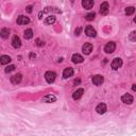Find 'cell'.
Listing matches in <instances>:
<instances>
[{"label": "cell", "mask_w": 136, "mask_h": 136, "mask_svg": "<svg viewBox=\"0 0 136 136\" xmlns=\"http://www.w3.org/2000/svg\"><path fill=\"white\" fill-rule=\"evenodd\" d=\"M82 7L85 10H90L94 7V1L93 0H83L82 1Z\"/></svg>", "instance_id": "cell-17"}, {"label": "cell", "mask_w": 136, "mask_h": 136, "mask_svg": "<svg viewBox=\"0 0 136 136\" xmlns=\"http://www.w3.org/2000/svg\"><path fill=\"white\" fill-rule=\"evenodd\" d=\"M116 49V44L114 42H110V43H107L104 47V51L106 53H113Z\"/></svg>", "instance_id": "cell-2"}, {"label": "cell", "mask_w": 136, "mask_h": 136, "mask_svg": "<svg viewBox=\"0 0 136 136\" xmlns=\"http://www.w3.org/2000/svg\"><path fill=\"white\" fill-rule=\"evenodd\" d=\"M83 94H84V89H83V88H79V89H77V90L72 94V99H73V100H79L81 97L83 96Z\"/></svg>", "instance_id": "cell-12"}, {"label": "cell", "mask_w": 136, "mask_h": 136, "mask_svg": "<svg viewBox=\"0 0 136 136\" xmlns=\"http://www.w3.org/2000/svg\"><path fill=\"white\" fill-rule=\"evenodd\" d=\"M85 34L87 36H89V37H95L96 34H97V32H96V30L93 28L92 26H87L86 28H85Z\"/></svg>", "instance_id": "cell-8"}, {"label": "cell", "mask_w": 136, "mask_h": 136, "mask_svg": "<svg viewBox=\"0 0 136 136\" xmlns=\"http://www.w3.org/2000/svg\"><path fill=\"white\" fill-rule=\"evenodd\" d=\"M73 68H71V67H67V68H65L64 69V71H63V78L64 79H68V78H70V77H72L73 75Z\"/></svg>", "instance_id": "cell-9"}, {"label": "cell", "mask_w": 136, "mask_h": 136, "mask_svg": "<svg viewBox=\"0 0 136 136\" xmlns=\"http://www.w3.org/2000/svg\"><path fill=\"white\" fill-rule=\"evenodd\" d=\"M95 17H96V14H95L94 12H92V13H88V14L85 16V19L88 20V21H92V20L95 19Z\"/></svg>", "instance_id": "cell-22"}, {"label": "cell", "mask_w": 136, "mask_h": 136, "mask_svg": "<svg viewBox=\"0 0 136 136\" xmlns=\"http://www.w3.org/2000/svg\"><path fill=\"white\" fill-rule=\"evenodd\" d=\"M9 34H10V30L8 28H2L1 31H0V36H1L2 38H8L9 37Z\"/></svg>", "instance_id": "cell-20"}, {"label": "cell", "mask_w": 136, "mask_h": 136, "mask_svg": "<svg viewBox=\"0 0 136 136\" xmlns=\"http://www.w3.org/2000/svg\"><path fill=\"white\" fill-rule=\"evenodd\" d=\"M11 61H12V59L9 56H1V58H0V64H1V65H7Z\"/></svg>", "instance_id": "cell-18"}, {"label": "cell", "mask_w": 136, "mask_h": 136, "mask_svg": "<svg viewBox=\"0 0 136 136\" xmlns=\"http://www.w3.org/2000/svg\"><path fill=\"white\" fill-rule=\"evenodd\" d=\"M134 22H135V23H136V16H135V17H134Z\"/></svg>", "instance_id": "cell-31"}, {"label": "cell", "mask_w": 136, "mask_h": 136, "mask_svg": "<svg viewBox=\"0 0 136 136\" xmlns=\"http://www.w3.org/2000/svg\"><path fill=\"white\" fill-rule=\"evenodd\" d=\"M36 56H35V53H30V59H32V58H35Z\"/></svg>", "instance_id": "cell-30"}, {"label": "cell", "mask_w": 136, "mask_h": 136, "mask_svg": "<svg viewBox=\"0 0 136 136\" xmlns=\"http://www.w3.org/2000/svg\"><path fill=\"white\" fill-rule=\"evenodd\" d=\"M134 12H135V8L134 7H129V8L125 9V14L127 15H132Z\"/></svg>", "instance_id": "cell-23"}, {"label": "cell", "mask_w": 136, "mask_h": 136, "mask_svg": "<svg viewBox=\"0 0 136 136\" xmlns=\"http://www.w3.org/2000/svg\"><path fill=\"white\" fill-rule=\"evenodd\" d=\"M96 112L98 113V114H104L105 112H106V104L105 103H100V104H98L97 105V107H96Z\"/></svg>", "instance_id": "cell-15"}, {"label": "cell", "mask_w": 136, "mask_h": 136, "mask_svg": "<svg viewBox=\"0 0 136 136\" xmlns=\"http://www.w3.org/2000/svg\"><path fill=\"white\" fill-rule=\"evenodd\" d=\"M13 70H15V66H14V65H10V66H8V67L6 68V72H7V73H9V72H11V71H13Z\"/></svg>", "instance_id": "cell-25"}, {"label": "cell", "mask_w": 136, "mask_h": 136, "mask_svg": "<svg viewBox=\"0 0 136 136\" xmlns=\"http://www.w3.org/2000/svg\"><path fill=\"white\" fill-rule=\"evenodd\" d=\"M108 9H110V7H108V3L107 2H103L101 6H100V14L101 15H106L108 13Z\"/></svg>", "instance_id": "cell-16"}, {"label": "cell", "mask_w": 136, "mask_h": 136, "mask_svg": "<svg viewBox=\"0 0 136 136\" xmlns=\"http://www.w3.org/2000/svg\"><path fill=\"white\" fill-rule=\"evenodd\" d=\"M56 78H57V73L54 71H47L45 73V79L48 83H53L54 81H56Z\"/></svg>", "instance_id": "cell-1"}, {"label": "cell", "mask_w": 136, "mask_h": 136, "mask_svg": "<svg viewBox=\"0 0 136 136\" xmlns=\"http://www.w3.org/2000/svg\"><path fill=\"white\" fill-rule=\"evenodd\" d=\"M82 51H83L84 54H89L93 51V45L89 44V43H85L82 46Z\"/></svg>", "instance_id": "cell-10"}, {"label": "cell", "mask_w": 136, "mask_h": 136, "mask_svg": "<svg viewBox=\"0 0 136 136\" xmlns=\"http://www.w3.org/2000/svg\"><path fill=\"white\" fill-rule=\"evenodd\" d=\"M12 46L15 49H17V48H19L21 46V41H20L19 36H17V35L13 36V38H12Z\"/></svg>", "instance_id": "cell-13"}, {"label": "cell", "mask_w": 136, "mask_h": 136, "mask_svg": "<svg viewBox=\"0 0 136 136\" xmlns=\"http://www.w3.org/2000/svg\"><path fill=\"white\" fill-rule=\"evenodd\" d=\"M56 20H57L56 16H54V15H49L48 17H46L45 23H46V24H53L54 22H56Z\"/></svg>", "instance_id": "cell-19"}, {"label": "cell", "mask_w": 136, "mask_h": 136, "mask_svg": "<svg viewBox=\"0 0 136 136\" xmlns=\"http://www.w3.org/2000/svg\"><path fill=\"white\" fill-rule=\"evenodd\" d=\"M129 39L131 42H136V31H132L129 35Z\"/></svg>", "instance_id": "cell-24"}, {"label": "cell", "mask_w": 136, "mask_h": 136, "mask_svg": "<svg viewBox=\"0 0 136 136\" xmlns=\"http://www.w3.org/2000/svg\"><path fill=\"white\" fill-rule=\"evenodd\" d=\"M23 36H24L26 39H31L33 37V31H32V29H27L24 31V33H23Z\"/></svg>", "instance_id": "cell-21"}, {"label": "cell", "mask_w": 136, "mask_h": 136, "mask_svg": "<svg viewBox=\"0 0 136 136\" xmlns=\"http://www.w3.org/2000/svg\"><path fill=\"white\" fill-rule=\"evenodd\" d=\"M36 45H37L38 47H41V46H43V45H44V42H42L39 38H37V39H36Z\"/></svg>", "instance_id": "cell-26"}, {"label": "cell", "mask_w": 136, "mask_h": 136, "mask_svg": "<svg viewBox=\"0 0 136 136\" xmlns=\"http://www.w3.org/2000/svg\"><path fill=\"white\" fill-rule=\"evenodd\" d=\"M103 81H104V78L101 74H96L93 77V83L97 86H100L103 83Z\"/></svg>", "instance_id": "cell-4"}, {"label": "cell", "mask_w": 136, "mask_h": 136, "mask_svg": "<svg viewBox=\"0 0 136 136\" xmlns=\"http://www.w3.org/2000/svg\"><path fill=\"white\" fill-rule=\"evenodd\" d=\"M21 79H22V75H21L20 73H17V74L12 75L10 80H11V83H12V84L17 85V84H19V83L21 82Z\"/></svg>", "instance_id": "cell-6"}, {"label": "cell", "mask_w": 136, "mask_h": 136, "mask_svg": "<svg viewBox=\"0 0 136 136\" xmlns=\"http://www.w3.org/2000/svg\"><path fill=\"white\" fill-rule=\"evenodd\" d=\"M30 22V19L29 17L27 16H23V15H20L17 17V23L20 24V26H23V24H28Z\"/></svg>", "instance_id": "cell-7"}, {"label": "cell", "mask_w": 136, "mask_h": 136, "mask_svg": "<svg viewBox=\"0 0 136 136\" xmlns=\"http://www.w3.org/2000/svg\"><path fill=\"white\" fill-rule=\"evenodd\" d=\"M133 97L130 95V94H124L122 97H121V101L123 102V103H125V104H131L132 102H133Z\"/></svg>", "instance_id": "cell-14"}, {"label": "cell", "mask_w": 136, "mask_h": 136, "mask_svg": "<svg viewBox=\"0 0 136 136\" xmlns=\"http://www.w3.org/2000/svg\"><path fill=\"white\" fill-rule=\"evenodd\" d=\"M32 9H33V8H32L31 6H29V7H27V9H26V10H27V12H28V13H32V11H33Z\"/></svg>", "instance_id": "cell-27"}, {"label": "cell", "mask_w": 136, "mask_h": 136, "mask_svg": "<svg viewBox=\"0 0 136 136\" xmlns=\"http://www.w3.org/2000/svg\"><path fill=\"white\" fill-rule=\"evenodd\" d=\"M132 90L133 92H136V84H133L132 85Z\"/></svg>", "instance_id": "cell-29"}, {"label": "cell", "mask_w": 136, "mask_h": 136, "mask_svg": "<svg viewBox=\"0 0 136 136\" xmlns=\"http://www.w3.org/2000/svg\"><path fill=\"white\" fill-rule=\"evenodd\" d=\"M80 32H81V28H78V29L75 30V35H79Z\"/></svg>", "instance_id": "cell-28"}, {"label": "cell", "mask_w": 136, "mask_h": 136, "mask_svg": "<svg viewBox=\"0 0 136 136\" xmlns=\"http://www.w3.org/2000/svg\"><path fill=\"white\" fill-rule=\"evenodd\" d=\"M71 60H72V62H73L74 64H80V63H82V62L84 61L83 57L80 56V54H78V53H74V54H73V56L71 57Z\"/></svg>", "instance_id": "cell-11"}, {"label": "cell", "mask_w": 136, "mask_h": 136, "mask_svg": "<svg viewBox=\"0 0 136 136\" xmlns=\"http://www.w3.org/2000/svg\"><path fill=\"white\" fill-rule=\"evenodd\" d=\"M111 66H112V68H113L114 70L119 69V68L122 66V60H121L120 58H115V59L113 60V62H112Z\"/></svg>", "instance_id": "cell-3"}, {"label": "cell", "mask_w": 136, "mask_h": 136, "mask_svg": "<svg viewBox=\"0 0 136 136\" xmlns=\"http://www.w3.org/2000/svg\"><path fill=\"white\" fill-rule=\"evenodd\" d=\"M42 101L45 102V103H52V102H56L57 101V97L54 96V95H52V94H48V95H46L42 99Z\"/></svg>", "instance_id": "cell-5"}]
</instances>
